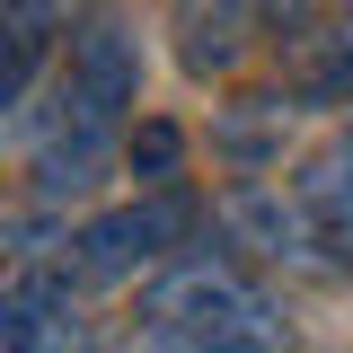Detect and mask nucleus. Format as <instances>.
I'll list each match as a JSON object with an SVG mask.
<instances>
[{
  "mask_svg": "<svg viewBox=\"0 0 353 353\" xmlns=\"http://www.w3.org/2000/svg\"><path fill=\"white\" fill-rule=\"evenodd\" d=\"M248 9H256V36H274V44H301L327 18V0H248Z\"/></svg>",
  "mask_w": 353,
  "mask_h": 353,
  "instance_id": "obj_7",
  "label": "nucleus"
},
{
  "mask_svg": "<svg viewBox=\"0 0 353 353\" xmlns=\"http://www.w3.org/2000/svg\"><path fill=\"white\" fill-rule=\"evenodd\" d=\"M132 97H141V53L115 18L71 27L62 62L44 71V88L27 106H9V124L27 141V176L36 203H71L115 168V150L132 141Z\"/></svg>",
  "mask_w": 353,
  "mask_h": 353,
  "instance_id": "obj_1",
  "label": "nucleus"
},
{
  "mask_svg": "<svg viewBox=\"0 0 353 353\" xmlns=\"http://www.w3.org/2000/svg\"><path fill=\"white\" fill-rule=\"evenodd\" d=\"M124 353H212V345H194V336H176V327H159V318H141L124 336Z\"/></svg>",
  "mask_w": 353,
  "mask_h": 353,
  "instance_id": "obj_9",
  "label": "nucleus"
},
{
  "mask_svg": "<svg viewBox=\"0 0 353 353\" xmlns=\"http://www.w3.org/2000/svg\"><path fill=\"white\" fill-rule=\"evenodd\" d=\"M141 318H159V327H176V336H194L212 353H292V327H283L274 292L221 248H176L150 274Z\"/></svg>",
  "mask_w": 353,
  "mask_h": 353,
  "instance_id": "obj_2",
  "label": "nucleus"
},
{
  "mask_svg": "<svg viewBox=\"0 0 353 353\" xmlns=\"http://www.w3.org/2000/svg\"><path fill=\"white\" fill-rule=\"evenodd\" d=\"M124 159H132V168H150V176H168V168H176V132H168V124L132 132V141H124Z\"/></svg>",
  "mask_w": 353,
  "mask_h": 353,
  "instance_id": "obj_8",
  "label": "nucleus"
},
{
  "mask_svg": "<svg viewBox=\"0 0 353 353\" xmlns=\"http://www.w3.org/2000/svg\"><path fill=\"white\" fill-rule=\"evenodd\" d=\"M194 239V203L185 194H141V203H115V212H88L80 230H62V248H44V256L62 265L80 292H115L132 274H159Z\"/></svg>",
  "mask_w": 353,
  "mask_h": 353,
  "instance_id": "obj_3",
  "label": "nucleus"
},
{
  "mask_svg": "<svg viewBox=\"0 0 353 353\" xmlns=\"http://www.w3.org/2000/svg\"><path fill=\"white\" fill-rule=\"evenodd\" d=\"M301 97L309 106H353V0L309 36V62H301Z\"/></svg>",
  "mask_w": 353,
  "mask_h": 353,
  "instance_id": "obj_6",
  "label": "nucleus"
},
{
  "mask_svg": "<svg viewBox=\"0 0 353 353\" xmlns=\"http://www.w3.org/2000/svg\"><path fill=\"white\" fill-rule=\"evenodd\" d=\"M301 203H309V221H318V248L336 265H353V124L336 132V150L301 176Z\"/></svg>",
  "mask_w": 353,
  "mask_h": 353,
  "instance_id": "obj_5",
  "label": "nucleus"
},
{
  "mask_svg": "<svg viewBox=\"0 0 353 353\" xmlns=\"http://www.w3.org/2000/svg\"><path fill=\"white\" fill-rule=\"evenodd\" d=\"M80 301L88 292L53 256H18L9 265V292H0V353H97Z\"/></svg>",
  "mask_w": 353,
  "mask_h": 353,
  "instance_id": "obj_4",
  "label": "nucleus"
}]
</instances>
